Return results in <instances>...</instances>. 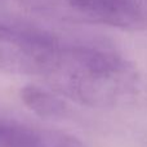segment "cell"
<instances>
[{"label":"cell","mask_w":147,"mask_h":147,"mask_svg":"<svg viewBox=\"0 0 147 147\" xmlns=\"http://www.w3.org/2000/svg\"><path fill=\"white\" fill-rule=\"evenodd\" d=\"M72 9L96 22L121 28H137L147 21L140 0H66Z\"/></svg>","instance_id":"3"},{"label":"cell","mask_w":147,"mask_h":147,"mask_svg":"<svg viewBox=\"0 0 147 147\" xmlns=\"http://www.w3.org/2000/svg\"><path fill=\"white\" fill-rule=\"evenodd\" d=\"M0 147H85L75 136L0 116Z\"/></svg>","instance_id":"4"},{"label":"cell","mask_w":147,"mask_h":147,"mask_svg":"<svg viewBox=\"0 0 147 147\" xmlns=\"http://www.w3.org/2000/svg\"><path fill=\"white\" fill-rule=\"evenodd\" d=\"M62 44L32 27L0 20V71L45 78L58 59Z\"/></svg>","instance_id":"2"},{"label":"cell","mask_w":147,"mask_h":147,"mask_svg":"<svg viewBox=\"0 0 147 147\" xmlns=\"http://www.w3.org/2000/svg\"><path fill=\"white\" fill-rule=\"evenodd\" d=\"M58 94L89 107H110L133 94L136 75L117 54L85 45H63L45 76Z\"/></svg>","instance_id":"1"},{"label":"cell","mask_w":147,"mask_h":147,"mask_svg":"<svg viewBox=\"0 0 147 147\" xmlns=\"http://www.w3.org/2000/svg\"><path fill=\"white\" fill-rule=\"evenodd\" d=\"M21 99L34 114L45 119H61L69 114L66 103L49 90L36 85H27L21 90Z\"/></svg>","instance_id":"5"}]
</instances>
